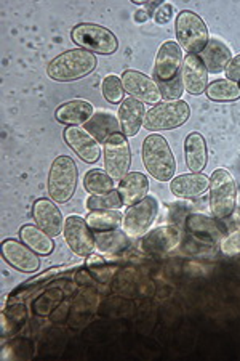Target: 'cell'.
Instances as JSON below:
<instances>
[{"instance_id":"25","label":"cell","mask_w":240,"mask_h":361,"mask_svg":"<svg viewBox=\"0 0 240 361\" xmlns=\"http://www.w3.org/2000/svg\"><path fill=\"white\" fill-rule=\"evenodd\" d=\"M95 244L101 254H120L130 246V236L119 230L96 231Z\"/></svg>"},{"instance_id":"39","label":"cell","mask_w":240,"mask_h":361,"mask_svg":"<svg viewBox=\"0 0 240 361\" xmlns=\"http://www.w3.org/2000/svg\"><path fill=\"white\" fill-rule=\"evenodd\" d=\"M149 20V11L148 10H138L137 13H134V21L138 23H144Z\"/></svg>"},{"instance_id":"15","label":"cell","mask_w":240,"mask_h":361,"mask_svg":"<svg viewBox=\"0 0 240 361\" xmlns=\"http://www.w3.org/2000/svg\"><path fill=\"white\" fill-rule=\"evenodd\" d=\"M2 255L8 264L18 271L36 273L40 267V260L32 249H29L25 243L15 240H7L2 244Z\"/></svg>"},{"instance_id":"2","label":"cell","mask_w":240,"mask_h":361,"mask_svg":"<svg viewBox=\"0 0 240 361\" xmlns=\"http://www.w3.org/2000/svg\"><path fill=\"white\" fill-rule=\"evenodd\" d=\"M144 169L159 182H170L177 172V161L170 145L159 133H151L143 142Z\"/></svg>"},{"instance_id":"23","label":"cell","mask_w":240,"mask_h":361,"mask_svg":"<svg viewBox=\"0 0 240 361\" xmlns=\"http://www.w3.org/2000/svg\"><path fill=\"white\" fill-rule=\"evenodd\" d=\"M93 116V104L85 100H72L61 104L56 109L55 118L58 122L69 127H79L87 124Z\"/></svg>"},{"instance_id":"30","label":"cell","mask_w":240,"mask_h":361,"mask_svg":"<svg viewBox=\"0 0 240 361\" xmlns=\"http://www.w3.org/2000/svg\"><path fill=\"white\" fill-rule=\"evenodd\" d=\"M84 188L90 195H104L114 190V178L106 171H90L84 178Z\"/></svg>"},{"instance_id":"28","label":"cell","mask_w":240,"mask_h":361,"mask_svg":"<svg viewBox=\"0 0 240 361\" xmlns=\"http://www.w3.org/2000/svg\"><path fill=\"white\" fill-rule=\"evenodd\" d=\"M85 220L91 230L109 231L119 228L124 222V217L119 211H91Z\"/></svg>"},{"instance_id":"13","label":"cell","mask_w":240,"mask_h":361,"mask_svg":"<svg viewBox=\"0 0 240 361\" xmlns=\"http://www.w3.org/2000/svg\"><path fill=\"white\" fill-rule=\"evenodd\" d=\"M183 87L191 95H202L208 89V71L198 55H186L181 68Z\"/></svg>"},{"instance_id":"27","label":"cell","mask_w":240,"mask_h":361,"mask_svg":"<svg viewBox=\"0 0 240 361\" xmlns=\"http://www.w3.org/2000/svg\"><path fill=\"white\" fill-rule=\"evenodd\" d=\"M20 238L29 249H32L39 255H49L53 252V240L45 231L40 230L39 226L25 225L20 230Z\"/></svg>"},{"instance_id":"1","label":"cell","mask_w":240,"mask_h":361,"mask_svg":"<svg viewBox=\"0 0 240 361\" xmlns=\"http://www.w3.org/2000/svg\"><path fill=\"white\" fill-rule=\"evenodd\" d=\"M96 68V56L89 50L74 49L58 55L46 68V74L56 82H72L79 80Z\"/></svg>"},{"instance_id":"38","label":"cell","mask_w":240,"mask_h":361,"mask_svg":"<svg viewBox=\"0 0 240 361\" xmlns=\"http://www.w3.org/2000/svg\"><path fill=\"white\" fill-rule=\"evenodd\" d=\"M226 78L229 80H234V82H240V55L236 58H232L229 65L226 68Z\"/></svg>"},{"instance_id":"21","label":"cell","mask_w":240,"mask_h":361,"mask_svg":"<svg viewBox=\"0 0 240 361\" xmlns=\"http://www.w3.org/2000/svg\"><path fill=\"white\" fill-rule=\"evenodd\" d=\"M210 188V178L205 177L203 173H183L177 178L172 180L170 183V190L172 193L178 197H184V200H191V197H197L203 195L205 191Z\"/></svg>"},{"instance_id":"29","label":"cell","mask_w":240,"mask_h":361,"mask_svg":"<svg viewBox=\"0 0 240 361\" xmlns=\"http://www.w3.org/2000/svg\"><path fill=\"white\" fill-rule=\"evenodd\" d=\"M205 93L212 102H236L240 98V84L229 79L215 80Z\"/></svg>"},{"instance_id":"35","label":"cell","mask_w":240,"mask_h":361,"mask_svg":"<svg viewBox=\"0 0 240 361\" xmlns=\"http://www.w3.org/2000/svg\"><path fill=\"white\" fill-rule=\"evenodd\" d=\"M89 269L91 271V275L95 276L98 281H108V276H110L109 269L106 267V262L101 257V255H93V257L89 259Z\"/></svg>"},{"instance_id":"12","label":"cell","mask_w":240,"mask_h":361,"mask_svg":"<svg viewBox=\"0 0 240 361\" xmlns=\"http://www.w3.org/2000/svg\"><path fill=\"white\" fill-rule=\"evenodd\" d=\"M183 51H181V47L177 42L170 40V42L162 44L154 61L156 82H168V80L179 75L181 68H183Z\"/></svg>"},{"instance_id":"7","label":"cell","mask_w":240,"mask_h":361,"mask_svg":"<svg viewBox=\"0 0 240 361\" xmlns=\"http://www.w3.org/2000/svg\"><path fill=\"white\" fill-rule=\"evenodd\" d=\"M191 118L189 104L183 100L163 102L151 108L144 116L146 130H173Z\"/></svg>"},{"instance_id":"40","label":"cell","mask_w":240,"mask_h":361,"mask_svg":"<svg viewBox=\"0 0 240 361\" xmlns=\"http://www.w3.org/2000/svg\"><path fill=\"white\" fill-rule=\"evenodd\" d=\"M239 214H240V202H239Z\"/></svg>"},{"instance_id":"11","label":"cell","mask_w":240,"mask_h":361,"mask_svg":"<svg viewBox=\"0 0 240 361\" xmlns=\"http://www.w3.org/2000/svg\"><path fill=\"white\" fill-rule=\"evenodd\" d=\"M122 84H124L125 92L134 100L146 103V104H159L162 93L159 84L154 79L148 78L143 73L134 71V69H127L122 74Z\"/></svg>"},{"instance_id":"17","label":"cell","mask_w":240,"mask_h":361,"mask_svg":"<svg viewBox=\"0 0 240 361\" xmlns=\"http://www.w3.org/2000/svg\"><path fill=\"white\" fill-rule=\"evenodd\" d=\"M179 230L177 226H160L144 235L141 249L149 255H163L173 250L179 243Z\"/></svg>"},{"instance_id":"19","label":"cell","mask_w":240,"mask_h":361,"mask_svg":"<svg viewBox=\"0 0 240 361\" xmlns=\"http://www.w3.org/2000/svg\"><path fill=\"white\" fill-rule=\"evenodd\" d=\"M144 104L128 97L122 102L119 108V124L120 130L125 137H134L141 129L144 122Z\"/></svg>"},{"instance_id":"16","label":"cell","mask_w":240,"mask_h":361,"mask_svg":"<svg viewBox=\"0 0 240 361\" xmlns=\"http://www.w3.org/2000/svg\"><path fill=\"white\" fill-rule=\"evenodd\" d=\"M32 215L39 228L45 231L46 235L51 238L60 236L61 231L64 230V222H66V220L63 219L61 211L53 202L45 200V197L34 202Z\"/></svg>"},{"instance_id":"6","label":"cell","mask_w":240,"mask_h":361,"mask_svg":"<svg viewBox=\"0 0 240 361\" xmlns=\"http://www.w3.org/2000/svg\"><path fill=\"white\" fill-rule=\"evenodd\" d=\"M71 39L80 49L98 55H113L119 49V40L108 27L82 23L71 31Z\"/></svg>"},{"instance_id":"14","label":"cell","mask_w":240,"mask_h":361,"mask_svg":"<svg viewBox=\"0 0 240 361\" xmlns=\"http://www.w3.org/2000/svg\"><path fill=\"white\" fill-rule=\"evenodd\" d=\"M64 140L82 161L93 164L99 159L101 149H99L98 140L82 127H68L64 130Z\"/></svg>"},{"instance_id":"37","label":"cell","mask_w":240,"mask_h":361,"mask_svg":"<svg viewBox=\"0 0 240 361\" xmlns=\"http://www.w3.org/2000/svg\"><path fill=\"white\" fill-rule=\"evenodd\" d=\"M173 18V7L170 4H162L159 8L156 10L154 20L159 25H167V23Z\"/></svg>"},{"instance_id":"22","label":"cell","mask_w":240,"mask_h":361,"mask_svg":"<svg viewBox=\"0 0 240 361\" xmlns=\"http://www.w3.org/2000/svg\"><path fill=\"white\" fill-rule=\"evenodd\" d=\"M201 60L203 61L208 73L218 74L226 71L227 65L232 60V54L227 47L218 39H210L205 49L201 51Z\"/></svg>"},{"instance_id":"36","label":"cell","mask_w":240,"mask_h":361,"mask_svg":"<svg viewBox=\"0 0 240 361\" xmlns=\"http://www.w3.org/2000/svg\"><path fill=\"white\" fill-rule=\"evenodd\" d=\"M221 249L227 257H237V255H240V231H236L227 236L226 240L222 241Z\"/></svg>"},{"instance_id":"10","label":"cell","mask_w":240,"mask_h":361,"mask_svg":"<svg viewBox=\"0 0 240 361\" xmlns=\"http://www.w3.org/2000/svg\"><path fill=\"white\" fill-rule=\"evenodd\" d=\"M63 235L69 249L79 257H89L96 247L95 236L91 235L89 224L79 215H71V217L66 219Z\"/></svg>"},{"instance_id":"33","label":"cell","mask_w":240,"mask_h":361,"mask_svg":"<svg viewBox=\"0 0 240 361\" xmlns=\"http://www.w3.org/2000/svg\"><path fill=\"white\" fill-rule=\"evenodd\" d=\"M159 89L162 93V98H165L167 102H177L179 100L181 93H183V79H181V74L177 78L168 80V82H160Z\"/></svg>"},{"instance_id":"20","label":"cell","mask_w":240,"mask_h":361,"mask_svg":"<svg viewBox=\"0 0 240 361\" xmlns=\"http://www.w3.org/2000/svg\"><path fill=\"white\" fill-rule=\"evenodd\" d=\"M119 195L125 206H133L148 196L149 180L141 172H128L119 182Z\"/></svg>"},{"instance_id":"34","label":"cell","mask_w":240,"mask_h":361,"mask_svg":"<svg viewBox=\"0 0 240 361\" xmlns=\"http://www.w3.org/2000/svg\"><path fill=\"white\" fill-rule=\"evenodd\" d=\"M68 269H71V267H63V269H61V267H56V269L46 270L45 273H42V275H37V276H34L31 279H27V281L23 284L21 288L16 289V290L27 289V293H31L34 288H37V286H40V284H44L46 279H51L55 275H58V273H60V271H64V270H68Z\"/></svg>"},{"instance_id":"24","label":"cell","mask_w":240,"mask_h":361,"mask_svg":"<svg viewBox=\"0 0 240 361\" xmlns=\"http://www.w3.org/2000/svg\"><path fill=\"white\" fill-rule=\"evenodd\" d=\"M184 159L186 166L192 173H202L207 166V143L201 133H189L184 142Z\"/></svg>"},{"instance_id":"31","label":"cell","mask_w":240,"mask_h":361,"mask_svg":"<svg viewBox=\"0 0 240 361\" xmlns=\"http://www.w3.org/2000/svg\"><path fill=\"white\" fill-rule=\"evenodd\" d=\"M87 206H89L91 211H117V209L124 206V201H122L119 191L113 190L104 195H91L89 200H87Z\"/></svg>"},{"instance_id":"32","label":"cell","mask_w":240,"mask_h":361,"mask_svg":"<svg viewBox=\"0 0 240 361\" xmlns=\"http://www.w3.org/2000/svg\"><path fill=\"white\" fill-rule=\"evenodd\" d=\"M101 92H103V97L104 100L108 103H113L117 104L120 102H124V84H122V79L117 78V75H108V78L103 79V84H101Z\"/></svg>"},{"instance_id":"4","label":"cell","mask_w":240,"mask_h":361,"mask_svg":"<svg viewBox=\"0 0 240 361\" xmlns=\"http://www.w3.org/2000/svg\"><path fill=\"white\" fill-rule=\"evenodd\" d=\"M237 204L236 180L226 169H216L210 177V211L215 219H227Z\"/></svg>"},{"instance_id":"5","label":"cell","mask_w":240,"mask_h":361,"mask_svg":"<svg viewBox=\"0 0 240 361\" xmlns=\"http://www.w3.org/2000/svg\"><path fill=\"white\" fill-rule=\"evenodd\" d=\"M177 40L187 55L201 54L208 44V27L194 11L183 10L177 16Z\"/></svg>"},{"instance_id":"9","label":"cell","mask_w":240,"mask_h":361,"mask_svg":"<svg viewBox=\"0 0 240 361\" xmlns=\"http://www.w3.org/2000/svg\"><path fill=\"white\" fill-rule=\"evenodd\" d=\"M132 164V153L124 133H114L104 142V171L114 180H122Z\"/></svg>"},{"instance_id":"26","label":"cell","mask_w":240,"mask_h":361,"mask_svg":"<svg viewBox=\"0 0 240 361\" xmlns=\"http://www.w3.org/2000/svg\"><path fill=\"white\" fill-rule=\"evenodd\" d=\"M85 130L90 133V135L95 137L98 142L104 143L109 137H113L114 133H119L120 124L114 116L109 113H96L91 116V119L85 124Z\"/></svg>"},{"instance_id":"3","label":"cell","mask_w":240,"mask_h":361,"mask_svg":"<svg viewBox=\"0 0 240 361\" xmlns=\"http://www.w3.org/2000/svg\"><path fill=\"white\" fill-rule=\"evenodd\" d=\"M77 166L69 156H58L49 173V196L56 204H66L72 200L77 188Z\"/></svg>"},{"instance_id":"18","label":"cell","mask_w":240,"mask_h":361,"mask_svg":"<svg viewBox=\"0 0 240 361\" xmlns=\"http://www.w3.org/2000/svg\"><path fill=\"white\" fill-rule=\"evenodd\" d=\"M186 226L192 236H196L198 241L208 244H216L226 235L225 226L202 214L189 215L186 219Z\"/></svg>"},{"instance_id":"8","label":"cell","mask_w":240,"mask_h":361,"mask_svg":"<svg viewBox=\"0 0 240 361\" xmlns=\"http://www.w3.org/2000/svg\"><path fill=\"white\" fill-rule=\"evenodd\" d=\"M157 212H159V202L154 196H146L144 200L128 207L124 222H122L124 231L130 238L144 236L154 224Z\"/></svg>"}]
</instances>
